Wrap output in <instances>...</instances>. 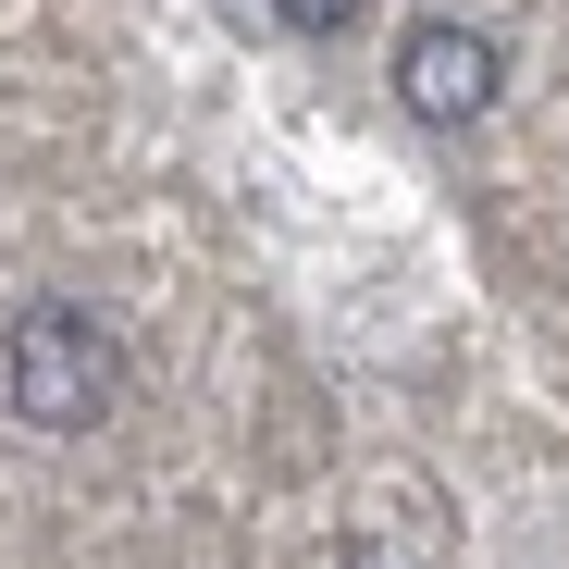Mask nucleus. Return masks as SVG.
<instances>
[{"label":"nucleus","instance_id":"2","mask_svg":"<svg viewBox=\"0 0 569 569\" xmlns=\"http://www.w3.org/2000/svg\"><path fill=\"white\" fill-rule=\"evenodd\" d=\"M496 87H508V50L483 38V26H409L397 38V100H409V124H483L496 112Z\"/></svg>","mask_w":569,"mask_h":569},{"label":"nucleus","instance_id":"1","mask_svg":"<svg viewBox=\"0 0 569 569\" xmlns=\"http://www.w3.org/2000/svg\"><path fill=\"white\" fill-rule=\"evenodd\" d=\"M0 397L38 433H100L112 397H124V335L87 298H26L13 335H0Z\"/></svg>","mask_w":569,"mask_h":569},{"label":"nucleus","instance_id":"3","mask_svg":"<svg viewBox=\"0 0 569 569\" xmlns=\"http://www.w3.org/2000/svg\"><path fill=\"white\" fill-rule=\"evenodd\" d=\"M272 13L298 26V38H347V26H359V0H272Z\"/></svg>","mask_w":569,"mask_h":569}]
</instances>
